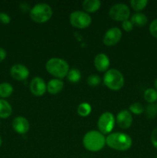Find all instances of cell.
Instances as JSON below:
<instances>
[{"label":"cell","mask_w":157,"mask_h":158,"mask_svg":"<svg viewBox=\"0 0 157 158\" xmlns=\"http://www.w3.org/2000/svg\"><path fill=\"white\" fill-rule=\"evenodd\" d=\"M124 82V77L118 69H108L103 77V83L105 86L111 90H119L123 88Z\"/></svg>","instance_id":"cell-5"},{"label":"cell","mask_w":157,"mask_h":158,"mask_svg":"<svg viewBox=\"0 0 157 158\" xmlns=\"http://www.w3.org/2000/svg\"><path fill=\"white\" fill-rule=\"evenodd\" d=\"M46 71L55 79L65 78L67 77L69 70V66L66 60L60 58H51L46 62Z\"/></svg>","instance_id":"cell-3"},{"label":"cell","mask_w":157,"mask_h":158,"mask_svg":"<svg viewBox=\"0 0 157 158\" xmlns=\"http://www.w3.org/2000/svg\"><path fill=\"white\" fill-rule=\"evenodd\" d=\"M92 112V106L88 103H82L77 108V113L81 117H87Z\"/></svg>","instance_id":"cell-21"},{"label":"cell","mask_w":157,"mask_h":158,"mask_svg":"<svg viewBox=\"0 0 157 158\" xmlns=\"http://www.w3.org/2000/svg\"><path fill=\"white\" fill-rule=\"evenodd\" d=\"M150 139L152 146L157 150V127H155V129L152 131V134H151Z\"/></svg>","instance_id":"cell-30"},{"label":"cell","mask_w":157,"mask_h":158,"mask_svg":"<svg viewBox=\"0 0 157 158\" xmlns=\"http://www.w3.org/2000/svg\"><path fill=\"white\" fill-rule=\"evenodd\" d=\"M6 56H7V52H6V49L4 48L0 47V63L6 59Z\"/></svg>","instance_id":"cell-32"},{"label":"cell","mask_w":157,"mask_h":158,"mask_svg":"<svg viewBox=\"0 0 157 158\" xmlns=\"http://www.w3.org/2000/svg\"><path fill=\"white\" fill-rule=\"evenodd\" d=\"M110 60L105 53H99L94 59V66L99 72H106L109 69Z\"/></svg>","instance_id":"cell-14"},{"label":"cell","mask_w":157,"mask_h":158,"mask_svg":"<svg viewBox=\"0 0 157 158\" xmlns=\"http://www.w3.org/2000/svg\"><path fill=\"white\" fill-rule=\"evenodd\" d=\"M67 79L70 83H78L81 79V73L77 69H71L69 70L67 74Z\"/></svg>","instance_id":"cell-22"},{"label":"cell","mask_w":157,"mask_h":158,"mask_svg":"<svg viewBox=\"0 0 157 158\" xmlns=\"http://www.w3.org/2000/svg\"><path fill=\"white\" fill-rule=\"evenodd\" d=\"M101 78H100L99 76L96 75V74H92V75H89L88 77L86 82H87V84L89 86H92V87H96L99 85L101 83Z\"/></svg>","instance_id":"cell-25"},{"label":"cell","mask_w":157,"mask_h":158,"mask_svg":"<svg viewBox=\"0 0 157 158\" xmlns=\"http://www.w3.org/2000/svg\"><path fill=\"white\" fill-rule=\"evenodd\" d=\"M12 127L14 131L19 134H25L29 131V122L24 117H15L12 122Z\"/></svg>","instance_id":"cell-13"},{"label":"cell","mask_w":157,"mask_h":158,"mask_svg":"<svg viewBox=\"0 0 157 158\" xmlns=\"http://www.w3.org/2000/svg\"><path fill=\"white\" fill-rule=\"evenodd\" d=\"M64 86V83L59 79H52L46 84L47 91L52 95H55L61 92Z\"/></svg>","instance_id":"cell-15"},{"label":"cell","mask_w":157,"mask_h":158,"mask_svg":"<svg viewBox=\"0 0 157 158\" xmlns=\"http://www.w3.org/2000/svg\"><path fill=\"white\" fill-rule=\"evenodd\" d=\"M2 137L1 136H0V147L2 146Z\"/></svg>","instance_id":"cell-34"},{"label":"cell","mask_w":157,"mask_h":158,"mask_svg":"<svg viewBox=\"0 0 157 158\" xmlns=\"http://www.w3.org/2000/svg\"><path fill=\"white\" fill-rule=\"evenodd\" d=\"M83 144L87 151L90 152H98L106 144V137H104V134L99 131H89L83 137Z\"/></svg>","instance_id":"cell-1"},{"label":"cell","mask_w":157,"mask_h":158,"mask_svg":"<svg viewBox=\"0 0 157 158\" xmlns=\"http://www.w3.org/2000/svg\"><path fill=\"white\" fill-rule=\"evenodd\" d=\"M143 97L149 103H154L157 101V91L155 88H149L145 90Z\"/></svg>","instance_id":"cell-19"},{"label":"cell","mask_w":157,"mask_h":158,"mask_svg":"<svg viewBox=\"0 0 157 158\" xmlns=\"http://www.w3.org/2000/svg\"><path fill=\"white\" fill-rule=\"evenodd\" d=\"M149 30L151 35L153 36L154 38L157 39V19H154L153 21L150 23L149 27Z\"/></svg>","instance_id":"cell-27"},{"label":"cell","mask_w":157,"mask_h":158,"mask_svg":"<svg viewBox=\"0 0 157 158\" xmlns=\"http://www.w3.org/2000/svg\"><path fill=\"white\" fill-rule=\"evenodd\" d=\"M52 9L46 3H38L31 9L29 15L32 21L37 23H45L52 16Z\"/></svg>","instance_id":"cell-4"},{"label":"cell","mask_w":157,"mask_h":158,"mask_svg":"<svg viewBox=\"0 0 157 158\" xmlns=\"http://www.w3.org/2000/svg\"><path fill=\"white\" fill-rule=\"evenodd\" d=\"M106 143L112 149L125 151L132 147V140L130 136L125 133L116 132L109 134L106 138Z\"/></svg>","instance_id":"cell-2"},{"label":"cell","mask_w":157,"mask_h":158,"mask_svg":"<svg viewBox=\"0 0 157 158\" xmlns=\"http://www.w3.org/2000/svg\"><path fill=\"white\" fill-rule=\"evenodd\" d=\"M69 22L73 27L77 29H86L92 23L90 15L83 11H74L69 15Z\"/></svg>","instance_id":"cell-6"},{"label":"cell","mask_w":157,"mask_h":158,"mask_svg":"<svg viewBox=\"0 0 157 158\" xmlns=\"http://www.w3.org/2000/svg\"><path fill=\"white\" fill-rule=\"evenodd\" d=\"M82 6L85 12L87 13H94L101 7V2L99 0H85Z\"/></svg>","instance_id":"cell-16"},{"label":"cell","mask_w":157,"mask_h":158,"mask_svg":"<svg viewBox=\"0 0 157 158\" xmlns=\"http://www.w3.org/2000/svg\"><path fill=\"white\" fill-rule=\"evenodd\" d=\"M123 33L119 28L112 27L106 31L103 36V41L106 46H112L116 45L121 40Z\"/></svg>","instance_id":"cell-9"},{"label":"cell","mask_w":157,"mask_h":158,"mask_svg":"<svg viewBox=\"0 0 157 158\" xmlns=\"http://www.w3.org/2000/svg\"><path fill=\"white\" fill-rule=\"evenodd\" d=\"M155 158H157V155H156V157H155Z\"/></svg>","instance_id":"cell-36"},{"label":"cell","mask_w":157,"mask_h":158,"mask_svg":"<svg viewBox=\"0 0 157 158\" xmlns=\"http://www.w3.org/2000/svg\"><path fill=\"white\" fill-rule=\"evenodd\" d=\"M13 92V87L9 83H0V97H9Z\"/></svg>","instance_id":"cell-20"},{"label":"cell","mask_w":157,"mask_h":158,"mask_svg":"<svg viewBox=\"0 0 157 158\" xmlns=\"http://www.w3.org/2000/svg\"><path fill=\"white\" fill-rule=\"evenodd\" d=\"M154 87H155V89L157 91V78L155 79V81H154Z\"/></svg>","instance_id":"cell-33"},{"label":"cell","mask_w":157,"mask_h":158,"mask_svg":"<svg viewBox=\"0 0 157 158\" xmlns=\"http://www.w3.org/2000/svg\"><path fill=\"white\" fill-rule=\"evenodd\" d=\"M129 112L131 114H135V115H139L144 112V107L140 103L135 102L129 106Z\"/></svg>","instance_id":"cell-26"},{"label":"cell","mask_w":157,"mask_h":158,"mask_svg":"<svg viewBox=\"0 0 157 158\" xmlns=\"http://www.w3.org/2000/svg\"><path fill=\"white\" fill-rule=\"evenodd\" d=\"M10 75L12 78L18 81H23L29 76V70L22 64H15L11 67Z\"/></svg>","instance_id":"cell-12"},{"label":"cell","mask_w":157,"mask_h":158,"mask_svg":"<svg viewBox=\"0 0 157 158\" xmlns=\"http://www.w3.org/2000/svg\"><path fill=\"white\" fill-rule=\"evenodd\" d=\"M156 106H157V101H156Z\"/></svg>","instance_id":"cell-35"},{"label":"cell","mask_w":157,"mask_h":158,"mask_svg":"<svg viewBox=\"0 0 157 158\" xmlns=\"http://www.w3.org/2000/svg\"><path fill=\"white\" fill-rule=\"evenodd\" d=\"M148 4L147 0H132L130 2L131 7L135 12H139L143 10Z\"/></svg>","instance_id":"cell-23"},{"label":"cell","mask_w":157,"mask_h":158,"mask_svg":"<svg viewBox=\"0 0 157 158\" xmlns=\"http://www.w3.org/2000/svg\"><path fill=\"white\" fill-rule=\"evenodd\" d=\"M116 123L120 128L122 129H128L132 125L133 118L132 115L129 110H123L119 111L116 116Z\"/></svg>","instance_id":"cell-11"},{"label":"cell","mask_w":157,"mask_h":158,"mask_svg":"<svg viewBox=\"0 0 157 158\" xmlns=\"http://www.w3.org/2000/svg\"><path fill=\"white\" fill-rule=\"evenodd\" d=\"M19 8L20 9H21L22 12H24V13H26V12H28L29 11L30 12L31 10L30 6H29L27 2H22L21 4H20Z\"/></svg>","instance_id":"cell-31"},{"label":"cell","mask_w":157,"mask_h":158,"mask_svg":"<svg viewBox=\"0 0 157 158\" xmlns=\"http://www.w3.org/2000/svg\"><path fill=\"white\" fill-rule=\"evenodd\" d=\"M145 114L149 119L155 118L157 116V106L155 103H149L145 109Z\"/></svg>","instance_id":"cell-24"},{"label":"cell","mask_w":157,"mask_h":158,"mask_svg":"<svg viewBox=\"0 0 157 158\" xmlns=\"http://www.w3.org/2000/svg\"><path fill=\"white\" fill-rule=\"evenodd\" d=\"M109 15L112 20L118 22H124L128 20L130 15V10L127 5L123 3H117L109 9Z\"/></svg>","instance_id":"cell-7"},{"label":"cell","mask_w":157,"mask_h":158,"mask_svg":"<svg viewBox=\"0 0 157 158\" xmlns=\"http://www.w3.org/2000/svg\"><path fill=\"white\" fill-rule=\"evenodd\" d=\"M12 109L10 103L6 100L0 99V118L6 119L10 117Z\"/></svg>","instance_id":"cell-18"},{"label":"cell","mask_w":157,"mask_h":158,"mask_svg":"<svg viewBox=\"0 0 157 158\" xmlns=\"http://www.w3.org/2000/svg\"><path fill=\"white\" fill-rule=\"evenodd\" d=\"M115 119L113 114L110 112H105L99 118L97 122L99 132L103 134H109L112 132L114 126H115Z\"/></svg>","instance_id":"cell-8"},{"label":"cell","mask_w":157,"mask_h":158,"mask_svg":"<svg viewBox=\"0 0 157 158\" xmlns=\"http://www.w3.org/2000/svg\"><path fill=\"white\" fill-rule=\"evenodd\" d=\"M11 18L7 13L3 12H0V23H2V24L7 25L10 23Z\"/></svg>","instance_id":"cell-29"},{"label":"cell","mask_w":157,"mask_h":158,"mask_svg":"<svg viewBox=\"0 0 157 158\" xmlns=\"http://www.w3.org/2000/svg\"><path fill=\"white\" fill-rule=\"evenodd\" d=\"M130 21L132 22L133 26H138V27H143L147 24L148 17L142 12H136L131 16Z\"/></svg>","instance_id":"cell-17"},{"label":"cell","mask_w":157,"mask_h":158,"mask_svg":"<svg viewBox=\"0 0 157 158\" xmlns=\"http://www.w3.org/2000/svg\"><path fill=\"white\" fill-rule=\"evenodd\" d=\"M133 26H134L132 23V22L129 19L123 22V24H122V27H123V30L127 32H131L132 30V29H133Z\"/></svg>","instance_id":"cell-28"},{"label":"cell","mask_w":157,"mask_h":158,"mask_svg":"<svg viewBox=\"0 0 157 158\" xmlns=\"http://www.w3.org/2000/svg\"><path fill=\"white\" fill-rule=\"evenodd\" d=\"M29 89H30L31 93L35 97L43 96L47 91L46 83H45L44 80L38 77H35L31 80Z\"/></svg>","instance_id":"cell-10"},{"label":"cell","mask_w":157,"mask_h":158,"mask_svg":"<svg viewBox=\"0 0 157 158\" xmlns=\"http://www.w3.org/2000/svg\"><path fill=\"white\" fill-rule=\"evenodd\" d=\"M125 158H129V157H125Z\"/></svg>","instance_id":"cell-37"}]
</instances>
